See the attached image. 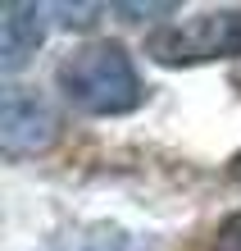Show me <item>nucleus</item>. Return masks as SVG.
I'll use <instances>...</instances> for the list:
<instances>
[{
	"mask_svg": "<svg viewBox=\"0 0 241 251\" xmlns=\"http://www.w3.org/2000/svg\"><path fill=\"white\" fill-rule=\"evenodd\" d=\"M50 251H132V233L123 224H87L68 233L64 242H55Z\"/></svg>",
	"mask_w": 241,
	"mask_h": 251,
	"instance_id": "obj_5",
	"label": "nucleus"
},
{
	"mask_svg": "<svg viewBox=\"0 0 241 251\" xmlns=\"http://www.w3.org/2000/svg\"><path fill=\"white\" fill-rule=\"evenodd\" d=\"M59 137V114L50 110V100L32 92V87L9 82L0 96V155L5 160H27L50 151Z\"/></svg>",
	"mask_w": 241,
	"mask_h": 251,
	"instance_id": "obj_3",
	"label": "nucleus"
},
{
	"mask_svg": "<svg viewBox=\"0 0 241 251\" xmlns=\"http://www.w3.org/2000/svg\"><path fill=\"white\" fill-rule=\"evenodd\" d=\"M55 82L68 105L78 114H91V119H118V114L141 110L146 100L137 60L110 37L87 41L73 55H64V64L55 69Z\"/></svg>",
	"mask_w": 241,
	"mask_h": 251,
	"instance_id": "obj_1",
	"label": "nucleus"
},
{
	"mask_svg": "<svg viewBox=\"0 0 241 251\" xmlns=\"http://www.w3.org/2000/svg\"><path fill=\"white\" fill-rule=\"evenodd\" d=\"M146 55L164 69H191L214 60H241V5L200 9L146 32Z\"/></svg>",
	"mask_w": 241,
	"mask_h": 251,
	"instance_id": "obj_2",
	"label": "nucleus"
},
{
	"mask_svg": "<svg viewBox=\"0 0 241 251\" xmlns=\"http://www.w3.org/2000/svg\"><path fill=\"white\" fill-rule=\"evenodd\" d=\"M228 174H232V178H237V183H241V151H237V155H232V160H228Z\"/></svg>",
	"mask_w": 241,
	"mask_h": 251,
	"instance_id": "obj_7",
	"label": "nucleus"
},
{
	"mask_svg": "<svg viewBox=\"0 0 241 251\" xmlns=\"http://www.w3.org/2000/svg\"><path fill=\"white\" fill-rule=\"evenodd\" d=\"M46 5H5L0 9V69L14 73L37 55V46L46 41Z\"/></svg>",
	"mask_w": 241,
	"mask_h": 251,
	"instance_id": "obj_4",
	"label": "nucleus"
},
{
	"mask_svg": "<svg viewBox=\"0 0 241 251\" xmlns=\"http://www.w3.org/2000/svg\"><path fill=\"white\" fill-rule=\"evenodd\" d=\"M214 251H241V210L228 215L214 233Z\"/></svg>",
	"mask_w": 241,
	"mask_h": 251,
	"instance_id": "obj_6",
	"label": "nucleus"
}]
</instances>
